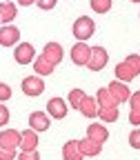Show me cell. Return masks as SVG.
<instances>
[{"label": "cell", "mask_w": 140, "mask_h": 160, "mask_svg": "<svg viewBox=\"0 0 140 160\" xmlns=\"http://www.w3.org/2000/svg\"><path fill=\"white\" fill-rule=\"evenodd\" d=\"M78 111L82 113V116H87V118H96L98 116V102H96V98L85 96L82 102H80V107H78Z\"/></svg>", "instance_id": "14"}, {"label": "cell", "mask_w": 140, "mask_h": 160, "mask_svg": "<svg viewBox=\"0 0 140 160\" xmlns=\"http://www.w3.org/2000/svg\"><path fill=\"white\" fill-rule=\"evenodd\" d=\"M16 5L13 2H7V0H5V2L2 5H0V20H2V22H11V20L16 18Z\"/></svg>", "instance_id": "20"}, {"label": "cell", "mask_w": 140, "mask_h": 160, "mask_svg": "<svg viewBox=\"0 0 140 160\" xmlns=\"http://www.w3.org/2000/svg\"><path fill=\"white\" fill-rule=\"evenodd\" d=\"M13 158H16V149L0 145V160H13Z\"/></svg>", "instance_id": "24"}, {"label": "cell", "mask_w": 140, "mask_h": 160, "mask_svg": "<svg viewBox=\"0 0 140 160\" xmlns=\"http://www.w3.org/2000/svg\"><path fill=\"white\" fill-rule=\"evenodd\" d=\"M38 149V133L29 127L27 131H22V140H20V151H31Z\"/></svg>", "instance_id": "13"}, {"label": "cell", "mask_w": 140, "mask_h": 160, "mask_svg": "<svg viewBox=\"0 0 140 160\" xmlns=\"http://www.w3.org/2000/svg\"><path fill=\"white\" fill-rule=\"evenodd\" d=\"M129 145H131L133 149H138V147H140V142H138V129H133V131H131V136H129Z\"/></svg>", "instance_id": "29"}, {"label": "cell", "mask_w": 140, "mask_h": 160, "mask_svg": "<svg viewBox=\"0 0 140 160\" xmlns=\"http://www.w3.org/2000/svg\"><path fill=\"white\" fill-rule=\"evenodd\" d=\"M91 9L96 13H107L111 9V0H91Z\"/></svg>", "instance_id": "22"}, {"label": "cell", "mask_w": 140, "mask_h": 160, "mask_svg": "<svg viewBox=\"0 0 140 160\" xmlns=\"http://www.w3.org/2000/svg\"><path fill=\"white\" fill-rule=\"evenodd\" d=\"M18 2L22 5V7H29V5H33V2H36V0H18Z\"/></svg>", "instance_id": "31"}, {"label": "cell", "mask_w": 140, "mask_h": 160, "mask_svg": "<svg viewBox=\"0 0 140 160\" xmlns=\"http://www.w3.org/2000/svg\"><path fill=\"white\" fill-rule=\"evenodd\" d=\"M33 71H36L38 76H49V73H53V65L49 62L45 56H38V58L33 60Z\"/></svg>", "instance_id": "17"}, {"label": "cell", "mask_w": 140, "mask_h": 160, "mask_svg": "<svg viewBox=\"0 0 140 160\" xmlns=\"http://www.w3.org/2000/svg\"><path fill=\"white\" fill-rule=\"evenodd\" d=\"M20 140H22V133L16 131V129H2L0 131V145L2 147L16 149V147H20Z\"/></svg>", "instance_id": "8"}, {"label": "cell", "mask_w": 140, "mask_h": 160, "mask_svg": "<svg viewBox=\"0 0 140 160\" xmlns=\"http://www.w3.org/2000/svg\"><path fill=\"white\" fill-rule=\"evenodd\" d=\"M33 47L29 45V42H20L18 47H16V51H13V58H16V62L18 65H29V62H33Z\"/></svg>", "instance_id": "7"}, {"label": "cell", "mask_w": 140, "mask_h": 160, "mask_svg": "<svg viewBox=\"0 0 140 160\" xmlns=\"http://www.w3.org/2000/svg\"><path fill=\"white\" fill-rule=\"evenodd\" d=\"M20 160H40V153H38V149H31V151H20Z\"/></svg>", "instance_id": "25"}, {"label": "cell", "mask_w": 140, "mask_h": 160, "mask_svg": "<svg viewBox=\"0 0 140 160\" xmlns=\"http://www.w3.org/2000/svg\"><path fill=\"white\" fill-rule=\"evenodd\" d=\"M11 98V89L5 85V82H0V102H5V100Z\"/></svg>", "instance_id": "26"}, {"label": "cell", "mask_w": 140, "mask_h": 160, "mask_svg": "<svg viewBox=\"0 0 140 160\" xmlns=\"http://www.w3.org/2000/svg\"><path fill=\"white\" fill-rule=\"evenodd\" d=\"M87 138L96 140V142H107L109 131H107L105 125H89V127H87Z\"/></svg>", "instance_id": "16"}, {"label": "cell", "mask_w": 140, "mask_h": 160, "mask_svg": "<svg viewBox=\"0 0 140 160\" xmlns=\"http://www.w3.org/2000/svg\"><path fill=\"white\" fill-rule=\"evenodd\" d=\"M29 127L33 131H47L49 129V118L45 113H40V111H33L29 116Z\"/></svg>", "instance_id": "15"}, {"label": "cell", "mask_w": 140, "mask_h": 160, "mask_svg": "<svg viewBox=\"0 0 140 160\" xmlns=\"http://www.w3.org/2000/svg\"><path fill=\"white\" fill-rule=\"evenodd\" d=\"M131 2H140V0H131Z\"/></svg>", "instance_id": "32"}, {"label": "cell", "mask_w": 140, "mask_h": 160, "mask_svg": "<svg viewBox=\"0 0 140 160\" xmlns=\"http://www.w3.org/2000/svg\"><path fill=\"white\" fill-rule=\"evenodd\" d=\"M89 53H91V47H87L82 40H80L78 45H73V49H71V60H73V65L85 67L87 60H89Z\"/></svg>", "instance_id": "6"}, {"label": "cell", "mask_w": 140, "mask_h": 160, "mask_svg": "<svg viewBox=\"0 0 140 160\" xmlns=\"http://www.w3.org/2000/svg\"><path fill=\"white\" fill-rule=\"evenodd\" d=\"M138 113H140V107H131V116H129L131 125H138Z\"/></svg>", "instance_id": "30"}, {"label": "cell", "mask_w": 140, "mask_h": 160, "mask_svg": "<svg viewBox=\"0 0 140 160\" xmlns=\"http://www.w3.org/2000/svg\"><path fill=\"white\" fill-rule=\"evenodd\" d=\"M7 122H9V109L2 107V102H0V127L7 125Z\"/></svg>", "instance_id": "28"}, {"label": "cell", "mask_w": 140, "mask_h": 160, "mask_svg": "<svg viewBox=\"0 0 140 160\" xmlns=\"http://www.w3.org/2000/svg\"><path fill=\"white\" fill-rule=\"evenodd\" d=\"M20 42V29L13 25H5L0 29V45L2 47H13Z\"/></svg>", "instance_id": "4"}, {"label": "cell", "mask_w": 140, "mask_h": 160, "mask_svg": "<svg viewBox=\"0 0 140 160\" xmlns=\"http://www.w3.org/2000/svg\"><path fill=\"white\" fill-rule=\"evenodd\" d=\"M22 91H25L27 96H40V93L45 91L42 78H38V73H36V76H27V78L22 80Z\"/></svg>", "instance_id": "5"}, {"label": "cell", "mask_w": 140, "mask_h": 160, "mask_svg": "<svg viewBox=\"0 0 140 160\" xmlns=\"http://www.w3.org/2000/svg\"><path fill=\"white\" fill-rule=\"evenodd\" d=\"M93 31H96V25H93V20L87 18V16H80L76 22H73V38L82 40V42H85L87 38L93 36Z\"/></svg>", "instance_id": "2"}, {"label": "cell", "mask_w": 140, "mask_h": 160, "mask_svg": "<svg viewBox=\"0 0 140 160\" xmlns=\"http://www.w3.org/2000/svg\"><path fill=\"white\" fill-rule=\"evenodd\" d=\"M62 158L65 160H80V158H82V153H80V149H78V140H69V142H65Z\"/></svg>", "instance_id": "18"}, {"label": "cell", "mask_w": 140, "mask_h": 160, "mask_svg": "<svg viewBox=\"0 0 140 160\" xmlns=\"http://www.w3.org/2000/svg\"><path fill=\"white\" fill-rule=\"evenodd\" d=\"M109 62V53L102 49V47H93L91 53H89V60H87V69L89 71H100V69H105V65Z\"/></svg>", "instance_id": "3"}, {"label": "cell", "mask_w": 140, "mask_h": 160, "mask_svg": "<svg viewBox=\"0 0 140 160\" xmlns=\"http://www.w3.org/2000/svg\"><path fill=\"white\" fill-rule=\"evenodd\" d=\"M98 116L102 118L105 122H116V120H118V109L116 107H100Z\"/></svg>", "instance_id": "21"}, {"label": "cell", "mask_w": 140, "mask_h": 160, "mask_svg": "<svg viewBox=\"0 0 140 160\" xmlns=\"http://www.w3.org/2000/svg\"><path fill=\"white\" fill-rule=\"evenodd\" d=\"M42 56H45L49 62L56 67L60 60H62V47H60L58 42H47V45H45V49H42Z\"/></svg>", "instance_id": "11"}, {"label": "cell", "mask_w": 140, "mask_h": 160, "mask_svg": "<svg viewBox=\"0 0 140 160\" xmlns=\"http://www.w3.org/2000/svg\"><path fill=\"white\" fill-rule=\"evenodd\" d=\"M138 71H140V58H138V53H131L127 60H122V62L116 67V76H118L120 82H129V80H133L138 76Z\"/></svg>", "instance_id": "1"}, {"label": "cell", "mask_w": 140, "mask_h": 160, "mask_svg": "<svg viewBox=\"0 0 140 160\" xmlns=\"http://www.w3.org/2000/svg\"><path fill=\"white\" fill-rule=\"evenodd\" d=\"M96 102H98L100 107H118V102H116V98L111 96V91H109L107 87H102V89H98V96H96Z\"/></svg>", "instance_id": "19"}, {"label": "cell", "mask_w": 140, "mask_h": 160, "mask_svg": "<svg viewBox=\"0 0 140 160\" xmlns=\"http://www.w3.org/2000/svg\"><path fill=\"white\" fill-rule=\"evenodd\" d=\"M82 98H85V91H82V89H71V93H69V105H71L73 109H78L80 102H82Z\"/></svg>", "instance_id": "23"}, {"label": "cell", "mask_w": 140, "mask_h": 160, "mask_svg": "<svg viewBox=\"0 0 140 160\" xmlns=\"http://www.w3.org/2000/svg\"><path fill=\"white\" fill-rule=\"evenodd\" d=\"M36 2H38V7H40V9L49 11V9H53V7H56L58 0H36Z\"/></svg>", "instance_id": "27"}, {"label": "cell", "mask_w": 140, "mask_h": 160, "mask_svg": "<svg viewBox=\"0 0 140 160\" xmlns=\"http://www.w3.org/2000/svg\"><path fill=\"white\" fill-rule=\"evenodd\" d=\"M47 111H49L51 118L62 120V118L67 116V105H65V100H62V98H51L49 102H47Z\"/></svg>", "instance_id": "9"}, {"label": "cell", "mask_w": 140, "mask_h": 160, "mask_svg": "<svg viewBox=\"0 0 140 160\" xmlns=\"http://www.w3.org/2000/svg\"><path fill=\"white\" fill-rule=\"evenodd\" d=\"M78 149L82 156H98L102 151V142H96L91 138H85V140H78Z\"/></svg>", "instance_id": "10"}, {"label": "cell", "mask_w": 140, "mask_h": 160, "mask_svg": "<svg viewBox=\"0 0 140 160\" xmlns=\"http://www.w3.org/2000/svg\"><path fill=\"white\" fill-rule=\"evenodd\" d=\"M109 91H111V96L116 98V102H127V98L131 96V91L127 89V82H111L109 87H107Z\"/></svg>", "instance_id": "12"}]
</instances>
